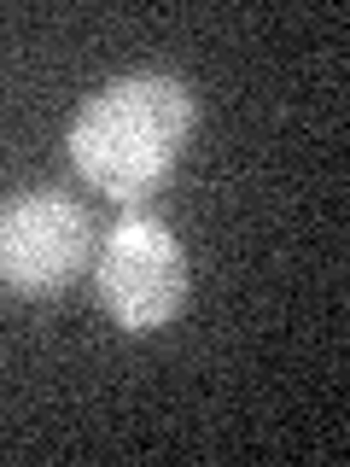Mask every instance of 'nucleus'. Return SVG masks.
<instances>
[{"mask_svg":"<svg viewBox=\"0 0 350 467\" xmlns=\"http://www.w3.org/2000/svg\"><path fill=\"white\" fill-rule=\"evenodd\" d=\"M199 129V94L175 70H129L77 106L70 117V170L117 204H140L164 187L175 158Z\"/></svg>","mask_w":350,"mask_h":467,"instance_id":"nucleus-1","label":"nucleus"},{"mask_svg":"<svg viewBox=\"0 0 350 467\" xmlns=\"http://www.w3.org/2000/svg\"><path fill=\"white\" fill-rule=\"evenodd\" d=\"M94 263V216L58 187H24L0 204V292L53 298Z\"/></svg>","mask_w":350,"mask_h":467,"instance_id":"nucleus-3","label":"nucleus"},{"mask_svg":"<svg viewBox=\"0 0 350 467\" xmlns=\"http://www.w3.org/2000/svg\"><path fill=\"white\" fill-rule=\"evenodd\" d=\"M193 263L164 216L123 211L94 245V298L123 333H158L187 310Z\"/></svg>","mask_w":350,"mask_h":467,"instance_id":"nucleus-2","label":"nucleus"}]
</instances>
